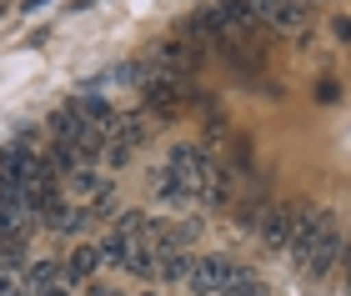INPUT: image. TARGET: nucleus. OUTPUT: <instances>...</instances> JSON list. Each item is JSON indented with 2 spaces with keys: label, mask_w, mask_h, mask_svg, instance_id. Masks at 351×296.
I'll return each instance as SVG.
<instances>
[{
  "label": "nucleus",
  "mask_w": 351,
  "mask_h": 296,
  "mask_svg": "<svg viewBox=\"0 0 351 296\" xmlns=\"http://www.w3.org/2000/svg\"><path fill=\"white\" fill-rule=\"evenodd\" d=\"M206 166H211V156H206L201 146H191V141L171 146V156H166V176L181 186L196 206H201V191H206Z\"/></svg>",
  "instance_id": "4"
},
{
  "label": "nucleus",
  "mask_w": 351,
  "mask_h": 296,
  "mask_svg": "<svg viewBox=\"0 0 351 296\" xmlns=\"http://www.w3.org/2000/svg\"><path fill=\"white\" fill-rule=\"evenodd\" d=\"M256 15H261V25H266V30L296 36V30L311 21V5H306V0H256Z\"/></svg>",
  "instance_id": "9"
},
{
  "label": "nucleus",
  "mask_w": 351,
  "mask_h": 296,
  "mask_svg": "<svg viewBox=\"0 0 351 296\" xmlns=\"http://www.w3.org/2000/svg\"><path fill=\"white\" fill-rule=\"evenodd\" d=\"M95 296H121V291H110V286H95Z\"/></svg>",
  "instance_id": "24"
},
{
  "label": "nucleus",
  "mask_w": 351,
  "mask_h": 296,
  "mask_svg": "<svg viewBox=\"0 0 351 296\" xmlns=\"http://www.w3.org/2000/svg\"><path fill=\"white\" fill-rule=\"evenodd\" d=\"M146 296H156V291H146Z\"/></svg>",
  "instance_id": "26"
},
{
  "label": "nucleus",
  "mask_w": 351,
  "mask_h": 296,
  "mask_svg": "<svg viewBox=\"0 0 351 296\" xmlns=\"http://www.w3.org/2000/svg\"><path fill=\"white\" fill-rule=\"evenodd\" d=\"M211 5H216L221 21H226L231 40H246V36H256V30H266L261 15H256V0H211Z\"/></svg>",
  "instance_id": "11"
},
{
  "label": "nucleus",
  "mask_w": 351,
  "mask_h": 296,
  "mask_svg": "<svg viewBox=\"0 0 351 296\" xmlns=\"http://www.w3.org/2000/svg\"><path fill=\"white\" fill-rule=\"evenodd\" d=\"M45 5H51V0H25L21 10H25V15H36V10H45Z\"/></svg>",
  "instance_id": "22"
},
{
  "label": "nucleus",
  "mask_w": 351,
  "mask_h": 296,
  "mask_svg": "<svg viewBox=\"0 0 351 296\" xmlns=\"http://www.w3.org/2000/svg\"><path fill=\"white\" fill-rule=\"evenodd\" d=\"M236 267L226 256H191V271H186V286H191V296H216L221 286H226V276H231Z\"/></svg>",
  "instance_id": "10"
},
{
  "label": "nucleus",
  "mask_w": 351,
  "mask_h": 296,
  "mask_svg": "<svg viewBox=\"0 0 351 296\" xmlns=\"http://www.w3.org/2000/svg\"><path fill=\"white\" fill-rule=\"evenodd\" d=\"M146 136H151L146 111H116V126H110V136H106L101 161H106L110 171H121V166L136 156V146H146Z\"/></svg>",
  "instance_id": "2"
},
{
  "label": "nucleus",
  "mask_w": 351,
  "mask_h": 296,
  "mask_svg": "<svg viewBox=\"0 0 351 296\" xmlns=\"http://www.w3.org/2000/svg\"><path fill=\"white\" fill-rule=\"evenodd\" d=\"M331 40H337V45H351V15H337V21H331Z\"/></svg>",
  "instance_id": "21"
},
{
  "label": "nucleus",
  "mask_w": 351,
  "mask_h": 296,
  "mask_svg": "<svg viewBox=\"0 0 351 296\" xmlns=\"http://www.w3.org/2000/svg\"><path fill=\"white\" fill-rule=\"evenodd\" d=\"M216 296H271V286L261 282L256 271H246V267H236L231 276H226V286H221Z\"/></svg>",
  "instance_id": "16"
},
{
  "label": "nucleus",
  "mask_w": 351,
  "mask_h": 296,
  "mask_svg": "<svg viewBox=\"0 0 351 296\" xmlns=\"http://www.w3.org/2000/svg\"><path fill=\"white\" fill-rule=\"evenodd\" d=\"M5 5H10V0H0V15H5Z\"/></svg>",
  "instance_id": "25"
},
{
  "label": "nucleus",
  "mask_w": 351,
  "mask_h": 296,
  "mask_svg": "<svg viewBox=\"0 0 351 296\" xmlns=\"http://www.w3.org/2000/svg\"><path fill=\"white\" fill-rule=\"evenodd\" d=\"M337 261H341V231H326V236L296 261V276H301L306 286H316V282H326V276H331V267H337Z\"/></svg>",
  "instance_id": "7"
},
{
  "label": "nucleus",
  "mask_w": 351,
  "mask_h": 296,
  "mask_svg": "<svg viewBox=\"0 0 351 296\" xmlns=\"http://www.w3.org/2000/svg\"><path fill=\"white\" fill-rule=\"evenodd\" d=\"M51 136L60 146H71L75 156H81V161H90V166H101V151H106V131H95V126H86L81 116L75 111H66V106H60V111L51 116Z\"/></svg>",
  "instance_id": "3"
},
{
  "label": "nucleus",
  "mask_w": 351,
  "mask_h": 296,
  "mask_svg": "<svg viewBox=\"0 0 351 296\" xmlns=\"http://www.w3.org/2000/svg\"><path fill=\"white\" fill-rule=\"evenodd\" d=\"M296 206H301V201H281V206H266V211H261L256 236H261V246H266V251H286V246H291Z\"/></svg>",
  "instance_id": "8"
},
{
  "label": "nucleus",
  "mask_w": 351,
  "mask_h": 296,
  "mask_svg": "<svg viewBox=\"0 0 351 296\" xmlns=\"http://www.w3.org/2000/svg\"><path fill=\"white\" fill-rule=\"evenodd\" d=\"M341 256H346V286H351V241H341Z\"/></svg>",
  "instance_id": "23"
},
{
  "label": "nucleus",
  "mask_w": 351,
  "mask_h": 296,
  "mask_svg": "<svg viewBox=\"0 0 351 296\" xmlns=\"http://www.w3.org/2000/svg\"><path fill=\"white\" fill-rule=\"evenodd\" d=\"M326 231H337V216H331L326 206H306V201H301V206H296V226H291V246H286V251L301 261Z\"/></svg>",
  "instance_id": "6"
},
{
  "label": "nucleus",
  "mask_w": 351,
  "mask_h": 296,
  "mask_svg": "<svg viewBox=\"0 0 351 296\" xmlns=\"http://www.w3.org/2000/svg\"><path fill=\"white\" fill-rule=\"evenodd\" d=\"M151 186H156V201H161V206H176V211H186V206H196V201H191L181 186H176L171 176H166V166H156L151 171Z\"/></svg>",
  "instance_id": "17"
},
{
  "label": "nucleus",
  "mask_w": 351,
  "mask_h": 296,
  "mask_svg": "<svg viewBox=\"0 0 351 296\" xmlns=\"http://www.w3.org/2000/svg\"><path fill=\"white\" fill-rule=\"evenodd\" d=\"M66 111H75V116L86 121V126L106 131V136H110V126H116V106H110L106 96H95V90H81V96H71V101H66Z\"/></svg>",
  "instance_id": "14"
},
{
  "label": "nucleus",
  "mask_w": 351,
  "mask_h": 296,
  "mask_svg": "<svg viewBox=\"0 0 351 296\" xmlns=\"http://www.w3.org/2000/svg\"><path fill=\"white\" fill-rule=\"evenodd\" d=\"M60 191H66V196H95V191H101V171H95V166H75L71 176L60 181Z\"/></svg>",
  "instance_id": "18"
},
{
  "label": "nucleus",
  "mask_w": 351,
  "mask_h": 296,
  "mask_svg": "<svg viewBox=\"0 0 351 296\" xmlns=\"http://www.w3.org/2000/svg\"><path fill=\"white\" fill-rule=\"evenodd\" d=\"M141 101H146V116H176L191 101H206L196 81H181V75H161L146 66V86H141Z\"/></svg>",
  "instance_id": "1"
},
{
  "label": "nucleus",
  "mask_w": 351,
  "mask_h": 296,
  "mask_svg": "<svg viewBox=\"0 0 351 296\" xmlns=\"http://www.w3.org/2000/svg\"><path fill=\"white\" fill-rule=\"evenodd\" d=\"M201 60H206V51L201 45H191L186 36L181 40H161L151 51V71H161V75H181V81H191V75L201 71Z\"/></svg>",
  "instance_id": "5"
},
{
  "label": "nucleus",
  "mask_w": 351,
  "mask_h": 296,
  "mask_svg": "<svg viewBox=\"0 0 351 296\" xmlns=\"http://www.w3.org/2000/svg\"><path fill=\"white\" fill-rule=\"evenodd\" d=\"M186 271H191V251H181V256H161V261H156V282H186Z\"/></svg>",
  "instance_id": "19"
},
{
  "label": "nucleus",
  "mask_w": 351,
  "mask_h": 296,
  "mask_svg": "<svg viewBox=\"0 0 351 296\" xmlns=\"http://www.w3.org/2000/svg\"><path fill=\"white\" fill-rule=\"evenodd\" d=\"M21 286H25V296H71V276L60 261H36Z\"/></svg>",
  "instance_id": "12"
},
{
  "label": "nucleus",
  "mask_w": 351,
  "mask_h": 296,
  "mask_svg": "<svg viewBox=\"0 0 351 296\" xmlns=\"http://www.w3.org/2000/svg\"><path fill=\"white\" fill-rule=\"evenodd\" d=\"M90 216H101V221L106 216H121V196L110 191V186H101V191L90 196Z\"/></svg>",
  "instance_id": "20"
},
{
  "label": "nucleus",
  "mask_w": 351,
  "mask_h": 296,
  "mask_svg": "<svg viewBox=\"0 0 351 296\" xmlns=\"http://www.w3.org/2000/svg\"><path fill=\"white\" fill-rule=\"evenodd\" d=\"M201 201L206 206H236V166H226V161H211L206 166V191H201Z\"/></svg>",
  "instance_id": "13"
},
{
  "label": "nucleus",
  "mask_w": 351,
  "mask_h": 296,
  "mask_svg": "<svg viewBox=\"0 0 351 296\" xmlns=\"http://www.w3.org/2000/svg\"><path fill=\"white\" fill-rule=\"evenodd\" d=\"M66 267V276H71V286H81V282H90L95 271H101V246H75V251L60 261Z\"/></svg>",
  "instance_id": "15"
}]
</instances>
